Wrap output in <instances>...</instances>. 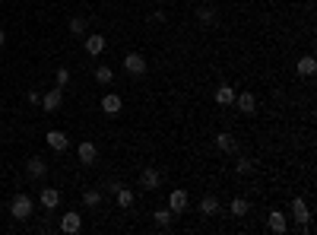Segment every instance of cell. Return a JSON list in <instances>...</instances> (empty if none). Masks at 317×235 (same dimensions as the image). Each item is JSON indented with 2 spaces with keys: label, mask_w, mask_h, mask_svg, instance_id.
<instances>
[{
  "label": "cell",
  "mask_w": 317,
  "mask_h": 235,
  "mask_svg": "<svg viewBox=\"0 0 317 235\" xmlns=\"http://www.w3.org/2000/svg\"><path fill=\"white\" fill-rule=\"evenodd\" d=\"M216 147H219L222 153H232V150H235V137H232V134H219V137H216Z\"/></svg>",
  "instance_id": "cell-19"
},
{
  "label": "cell",
  "mask_w": 317,
  "mask_h": 235,
  "mask_svg": "<svg viewBox=\"0 0 317 235\" xmlns=\"http://www.w3.org/2000/svg\"><path fill=\"white\" fill-rule=\"evenodd\" d=\"M184 207H188V191H181V188L172 191V197H169V210H172V213H181Z\"/></svg>",
  "instance_id": "cell-8"
},
{
  "label": "cell",
  "mask_w": 317,
  "mask_h": 235,
  "mask_svg": "<svg viewBox=\"0 0 317 235\" xmlns=\"http://www.w3.org/2000/svg\"><path fill=\"white\" fill-rule=\"evenodd\" d=\"M83 220H80V213H64V220H61V232L73 235V232H80Z\"/></svg>",
  "instance_id": "cell-7"
},
{
  "label": "cell",
  "mask_w": 317,
  "mask_h": 235,
  "mask_svg": "<svg viewBox=\"0 0 317 235\" xmlns=\"http://www.w3.org/2000/svg\"><path fill=\"white\" fill-rule=\"evenodd\" d=\"M10 213L16 216V220H29L32 216V197L29 194H16L13 204H10Z\"/></svg>",
  "instance_id": "cell-1"
},
{
  "label": "cell",
  "mask_w": 317,
  "mask_h": 235,
  "mask_svg": "<svg viewBox=\"0 0 317 235\" xmlns=\"http://www.w3.org/2000/svg\"><path fill=\"white\" fill-rule=\"evenodd\" d=\"M298 74H302V77H314V74H317V61L311 58V54L298 61Z\"/></svg>",
  "instance_id": "cell-16"
},
{
  "label": "cell",
  "mask_w": 317,
  "mask_h": 235,
  "mask_svg": "<svg viewBox=\"0 0 317 235\" xmlns=\"http://www.w3.org/2000/svg\"><path fill=\"white\" fill-rule=\"evenodd\" d=\"M58 204H61V194L54 191V188H42V207H45V210H54Z\"/></svg>",
  "instance_id": "cell-14"
},
{
  "label": "cell",
  "mask_w": 317,
  "mask_h": 235,
  "mask_svg": "<svg viewBox=\"0 0 317 235\" xmlns=\"http://www.w3.org/2000/svg\"><path fill=\"white\" fill-rule=\"evenodd\" d=\"M216 210H219V201H216L213 194H207V197L200 201V213H203V216H213Z\"/></svg>",
  "instance_id": "cell-17"
},
{
  "label": "cell",
  "mask_w": 317,
  "mask_h": 235,
  "mask_svg": "<svg viewBox=\"0 0 317 235\" xmlns=\"http://www.w3.org/2000/svg\"><path fill=\"white\" fill-rule=\"evenodd\" d=\"M86 51L96 58V54L105 51V35H86Z\"/></svg>",
  "instance_id": "cell-12"
},
{
  "label": "cell",
  "mask_w": 317,
  "mask_h": 235,
  "mask_svg": "<svg viewBox=\"0 0 317 235\" xmlns=\"http://www.w3.org/2000/svg\"><path fill=\"white\" fill-rule=\"evenodd\" d=\"M251 169H254V166H251L248 159H241V162H238V175H251Z\"/></svg>",
  "instance_id": "cell-27"
},
{
  "label": "cell",
  "mask_w": 317,
  "mask_h": 235,
  "mask_svg": "<svg viewBox=\"0 0 317 235\" xmlns=\"http://www.w3.org/2000/svg\"><path fill=\"white\" fill-rule=\"evenodd\" d=\"M26 172H29V178H45V175H48V162L39 159V156H32V159L26 162Z\"/></svg>",
  "instance_id": "cell-5"
},
{
  "label": "cell",
  "mask_w": 317,
  "mask_h": 235,
  "mask_svg": "<svg viewBox=\"0 0 317 235\" xmlns=\"http://www.w3.org/2000/svg\"><path fill=\"white\" fill-rule=\"evenodd\" d=\"M156 223L159 226H169L172 223V210H156Z\"/></svg>",
  "instance_id": "cell-25"
},
{
  "label": "cell",
  "mask_w": 317,
  "mask_h": 235,
  "mask_svg": "<svg viewBox=\"0 0 317 235\" xmlns=\"http://www.w3.org/2000/svg\"><path fill=\"white\" fill-rule=\"evenodd\" d=\"M26 99H29L32 105H39V102H42V93H35V89H29V96H26Z\"/></svg>",
  "instance_id": "cell-29"
},
{
  "label": "cell",
  "mask_w": 317,
  "mask_h": 235,
  "mask_svg": "<svg viewBox=\"0 0 317 235\" xmlns=\"http://www.w3.org/2000/svg\"><path fill=\"white\" fill-rule=\"evenodd\" d=\"M102 112H105V115H121V96L108 93V96L102 99Z\"/></svg>",
  "instance_id": "cell-10"
},
{
  "label": "cell",
  "mask_w": 317,
  "mask_h": 235,
  "mask_svg": "<svg viewBox=\"0 0 317 235\" xmlns=\"http://www.w3.org/2000/svg\"><path fill=\"white\" fill-rule=\"evenodd\" d=\"M61 102H64V89H61V86H54L51 93H45V96H42V102H39V105L45 108V112H58Z\"/></svg>",
  "instance_id": "cell-3"
},
{
  "label": "cell",
  "mask_w": 317,
  "mask_h": 235,
  "mask_svg": "<svg viewBox=\"0 0 317 235\" xmlns=\"http://www.w3.org/2000/svg\"><path fill=\"white\" fill-rule=\"evenodd\" d=\"M54 80H58V86L64 89V86L70 83V70H64V67H61V70H58V77H54Z\"/></svg>",
  "instance_id": "cell-26"
},
{
  "label": "cell",
  "mask_w": 317,
  "mask_h": 235,
  "mask_svg": "<svg viewBox=\"0 0 317 235\" xmlns=\"http://www.w3.org/2000/svg\"><path fill=\"white\" fill-rule=\"evenodd\" d=\"M4 39H7V35H4V29H0V48H4Z\"/></svg>",
  "instance_id": "cell-30"
},
{
  "label": "cell",
  "mask_w": 317,
  "mask_h": 235,
  "mask_svg": "<svg viewBox=\"0 0 317 235\" xmlns=\"http://www.w3.org/2000/svg\"><path fill=\"white\" fill-rule=\"evenodd\" d=\"M115 197H118V207H130V204H134V191H127V188H118Z\"/></svg>",
  "instance_id": "cell-20"
},
{
  "label": "cell",
  "mask_w": 317,
  "mask_h": 235,
  "mask_svg": "<svg viewBox=\"0 0 317 235\" xmlns=\"http://www.w3.org/2000/svg\"><path fill=\"white\" fill-rule=\"evenodd\" d=\"M70 32L73 35H83L86 32V20H83V16H73V20H70Z\"/></svg>",
  "instance_id": "cell-24"
},
{
  "label": "cell",
  "mask_w": 317,
  "mask_h": 235,
  "mask_svg": "<svg viewBox=\"0 0 317 235\" xmlns=\"http://www.w3.org/2000/svg\"><path fill=\"white\" fill-rule=\"evenodd\" d=\"M267 226H270L273 232H279V235H283V232H286V216H283V213H270Z\"/></svg>",
  "instance_id": "cell-18"
},
{
  "label": "cell",
  "mask_w": 317,
  "mask_h": 235,
  "mask_svg": "<svg viewBox=\"0 0 317 235\" xmlns=\"http://www.w3.org/2000/svg\"><path fill=\"white\" fill-rule=\"evenodd\" d=\"M235 96H238V93H235L232 86H219V89H216V102H219V105H235Z\"/></svg>",
  "instance_id": "cell-15"
},
{
  "label": "cell",
  "mask_w": 317,
  "mask_h": 235,
  "mask_svg": "<svg viewBox=\"0 0 317 235\" xmlns=\"http://www.w3.org/2000/svg\"><path fill=\"white\" fill-rule=\"evenodd\" d=\"M292 213H295V220H298V223H311V213H308V204L302 201V197H295V201H292Z\"/></svg>",
  "instance_id": "cell-11"
},
{
  "label": "cell",
  "mask_w": 317,
  "mask_h": 235,
  "mask_svg": "<svg viewBox=\"0 0 317 235\" xmlns=\"http://www.w3.org/2000/svg\"><path fill=\"white\" fill-rule=\"evenodd\" d=\"M77 153H80V162H86V166H89V162H96V156H99L96 143H89V140H86V143H80V150H77Z\"/></svg>",
  "instance_id": "cell-13"
},
{
  "label": "cell",
  "mask_w": 317,
  "mask_h": 235,
  "mask_svg": "<svg viewBox=\"0 0 317 235\" xmlns=\"http://www.w3.org/2000/svg\"><path fill=\"white\" fill-rule=\"evenodd\" d=\"M235 105H238V112H241V115H254V112H257V99H254L251 93L235 96Z\"/></svg>",
  "instance_id": "cell-6"
},
{
  "label": "cell",
  "mask_w": 317,
  "mask_h": 235,
  "mask_svg": "<svg viewBox=\"0 0 317 235\" xmlns=\"http://www.w3.org/2000/svg\"><path fill=\"white\" fill-rule=\"evenodd\" d=\"M111 80H115V74H111V67H96V83L108 86Z\"/></svg>",
  "instance_id": "cell-21"
},
{
  "label": "cell",
  "mask_w": 317,
  "mask_h": 235,
  "mask_svg": "<svg viewBox=\"0 0 317 235\" xmlns=\"http://www.w3.org/2000/svg\"><path fill=\"white\" fill-rule=\"evenodd\" d=\"M45 140H48V147H51V150H58V153H64V150L70 147V140H67V134H64V131H48V134H45Z\"/></svg>",
  "instance_id": "cell-4"
},
{
  "label": "cell",
  "mask_w": 317,
  "mask_h": 235,
  "mask_svg": "<svg viewBox=\"0 0 317 235\" xmlns=\"http://www.w3.org/2000/svg\"><path fill=\"white\" fill-rule=\"evenodd\" d=\"M200 23H213V10L203 7V10H200Z\"/></svg>",
  "instance_id": "cell-28"
},
{
  "label": "cell",
  "mask_w": 317,
  "mask_h": 235,
  "mask_svg": "<svg viewBox=\"0 0 317 235\" xmlns=\"http://www.w3.org/2000/svg\"><path fill=\"white\" fill-rule=\"evenodd\" d=\"M232 216H248V201L245 197H235L232 201Z\"/></svg>",
  "instance_id": "cell-22"
},
{
  "label": "cell",
  "mask_w": 317,
  "mask_h": 235,
  "mask_svg": "<svg viewBox=\"0 0 317 235\" xmlns=\"http://www.w3.org/2000/svg\"><path fill=\"white\" fill-rule=\"evenodd\" d=\"M83 204H86V207H99V204H102V194H99V191H86V194H83Z\"/></svg>",
  "instance_id": "cell-23"
},
{
  "label": "cell",
  "mask_w": 317,
  "mask_h": 235,
  "mask_svg": "<svg viewBox=\"0 0 317 235\" xmlns=\"http://www.w3.org/2000/svg\"><path fill=\"white\" fill-rule=\"evenodd\" d=\"M124 67H127V74H134V77H143L146 74V58L137 51H130L127 58H124Z\"/></svg>",
  "instance_id": "cell-2"
},
{
  "label": "cell",
  "mask_w": 317,
  "mask_h": 235,
  "mask_svg": "<svg viewBox=\"0 0 317 235\" xmlns=\"http://www.w3.org/2000/svg\"><path fill=\"white\" fill-rule=\"evenodd\" d=\"M159 182H162V175H159L156 169H146V172L140 175V185H143L146 191H156V188H159Z\"/></svg>",
  "instance_id": "cell-9"
}]
</instances>
